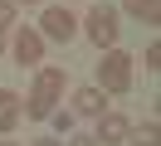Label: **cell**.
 <instances>
[{
	"instance_id": "1",
	"label": "cell",
	"mask_w": 161,
	"mask_h": 146,
	"mask_svg": "<svg viewBox=\"0 0 161 146\" xmlns=\"http://www.w3.org/2000/svg\"><path fill=\"white\" fill-rule=\"evenodd\" d=\"M64 83H69V73L64 68H39V78H34V93L25 97V117H34V122H44V117L54 112V102L64 97Z\"/></svg>"
},
{
	"instance_id": "2",
	"label": "cell",
	"mask_w": 161,
	"mask_h": 146,
	"mask_svg": "<svg viewBox=\"0 0 161 146\" xmlns=\"http://www.w3.org/2000/svg\"><path fill=\"white\" fill-rule=\"evenodd\" d=\"M117 29H122V24H117V5H108V0H103V5H93L88 19H83V34H88L103 54H108V49H117Z\"/></svg>"
},
{
	"instance_id": "3",
	"label": "cell",
	"mask_w": 161,
	"mask_h": 146,
	"mask_svg": "<svg viewBox=\"0 0 161 146\" xmlns=\"http://www.w3.org/2000/svg\"><path fill=\"white\" fill-rule=\"evenodd\" d=\"M93 88H103V93H127V88H132V54L108 49L103 63H98V83H93Z\"/></svg>"
},
{
	"instance_id": "4",
	"label": "cell",
	"mask_w": 161,
	"mask_h": 146,
	"mask_svg": "<svg viewBox=\"0 0 161 146\" xmlns=\"http://www.w3.org/2000/svg\"><path fill=\"white\" fill-rule=\"evenodd\" d=\"M78 34V19L69 15L64 5H54V10H44L39 15V39H54V44H69V39Z\"/></svg>"
},
{
	"instance_id": "5",
	"label": "cell",
	"mask_w": 161,
	"mask_h": 146,
	"mask_svg": "<svg viewBox=\"0 0 161 146\" xmlns=\"http://www.w3.org/2000/svg\"><path fill=\"white\" fill-rule=\"evenodd\" d=\"M10 54H15V63H39L44 58V39H39V29H20L15 34V44H10Z\"/></svg>"
},
{
	"instance_id": "6",
	"label": "cell",
	"mask_w": 161,
	"mask_h": 146,
	"mask_svg": "<svg viewBox=\"0 0 161 146\" xmlns=\"http://www.w3.org/2000/svg\"><path fill=\"white\" fill-rule=\"evenodd\" d=\"M127 132H132V122H127V117L103 112V117H98V136H93V141H103V146H122V141H127Z\"/></svg>"
},
{
	"instance_id": "7",
	"label": "cell",
	"mask_w": 161,
	"mask_h": 146,
	"mask_svg": "<svg viewBox=\"0 0 161 146\" xmlns=\"http://www.w3.org/2000/svg\"><path fill=\"white\" fill-rule=\"evenodd\" d=\"M73 112L78 117H103L108 112V93H103V88H78V93H73Z\"/></svg>"
},
{
	"instance_id": "8",
	"label": "cell",
	"mask_w": 161,
	"mask_h": 146,
	"mask_svg": "<svg viewBox=\"0 0 161 146\" xmlns=\"http://www.w3.org/2000/svg\"><path fill=\"white\" fill-rule=\"evenodd\" d=\"M25 107H20V93H10V88H0V136H10L15 127H20Z\"/></svg>"
},
{
	"instance_id": "9",
	"label": "cell",
	"mask_w": 161,
	"mask_h": 146,
	"mask_svg": "<svg viewBox=\"0 0 161 146\" xmlns=\"http://www.w3.org/2000/svg\"><path fill=\"white\" fill-rule=\"evenodd\" d=\"M127 15H137L142 24H161V0H122Z\"/></svg>"
},
{
	"instance_id": "10",
	"label": "cell",
	"mask_w": 161,
	"mask_h": 146,
	"mask_svg": "<svg viewBox=\"0 0 161 146\" xmlns=\"http://www.w3.org/2000/svg\"><path fill=\"white\" fill-rule=\"evenodd\" d=\"M127 141L132 146H161V132H156V122H147V127H137V132H127Z\"/></svg>"
},
{
	"instance_id": "11",
	"label": "cell",
	"mask_w": 161,
	"mask_h": 146,
	"mask_svg": "<svg viewBox=\"0 0 161 146\" xmlns=\"http://www.w3.org/2000/svg\"><path fill=\"white\" fill-rule=\"evenodd\" d=\"M142 63H147V73H156V68H161V44H147V54H142Z\"/></svg>"
},
{
	"instance_id": "12",
	"label": "cell",
	"mask_w": 161,
	"mask_h": 146,
	"mask_svg": "<svg viewBox=\"0 0 161 146\" xmlns=\"http://www.w3.org/2000/svg\"><path fill=\"white\" fill-rule=\"evenodd\" d=\"M15 24V0H0V34Z\"/></svg>"
},
{
	"instance_id": "13",
	"label": "cell",
	"mask_w": 161,
	"mask_h": 146,
	"mask_svg": "<svg viewBox=\"0 0 161 146\" xmlns=\"http://www.w3.org/2000/svg\"><path fill=\"white\" fill-rule=\"evenodd\" d=\"M49 117H54V127H59V132H64V136H69V132H73V112H49Z\"/></svg>"
},
{
	"instance_id": "14",
	"label": "cell",
	"mask_w": 161,
	"mask_h": 146,
	"mask_svg": "<svg viewBox=\"0 0 161 146\" xmlns=\"http://www.w3.org/2000/svg\"><path fill=\"white\" fill-rule=\"evenodd\" d=\"M64 146H98V141H93V136H69Z\"/></svg>"
},
{
	"instance_id": "15",
	"label": "cell",
	"mask_w": 161,
	"mask_h": 146,
	"mask_svg": "<svg viewBox=\"0 0 161 146\" xmlns=\"http://www.w3.org/2000/svg\"><path fill=\"white\" fill-rule=\"evenodd\" d=\"M34 146H64V141H34Z\"/></svg>"
},
{
	"instance_id": "16",
	"label": "cell",
	"mask_w": 161,
	"mask_h": 146,
	"mask_svg": "<svg viewBox=\"0 0 161 146\" xmlns=\"http://www.w3.org/2000/svg\"><path fill=\"white\" fill-rule=\"evenodd\" d=\"M0 54H5V34H0Z\"/></svg>"
},
{
	"instance_id": "17",
	"label": "cell",
	"mask_w": 161,
	"mask_h": 146,
	"mask_svg": "<svg viewBox=\"0 0 161 146\" xmlns=\"http://www.w3.org/2000/svg\"><path fill=\"white\" fill-rule=\"evenodd\" d=\"M20 5H39V0H20Z\"/></svg>"
},
{
	"instance_id": "18",
	"label": "cell",
	"mask_w": 161,
	"mask_h": 146,
	"mask_svg": "<svg viewBox=\"0 0 161 146\" xmlns=\"http://www.w3.org/2000/svg\"><path fill=\"white\" fill-rule=\"evenodd\" d=\"M0 146H20V141H0Z\"/></svg>"
}]
</instances>
